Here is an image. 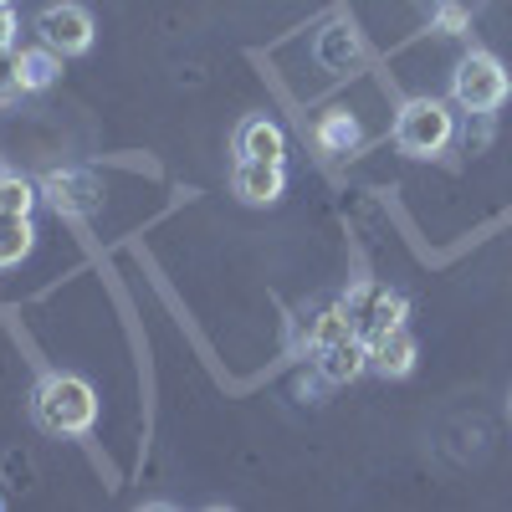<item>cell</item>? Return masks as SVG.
Returning <instances> with one entry per match:
<instances>
[{
  "label": "cell",
  "mask_w": 512,
  "mask_h": 512,
  "mask_svg": "<svg viewBox=\"0 0 512 512\" xmlns=\"http://www.w3.org/2000/svg\"><path fill=\"white\" fill-rule=\"evenodd\" d=\"M31 415L47 436H88L98 425V390L82 374H41L31 390Z\"/></svg>",
  "instance_id": "6da1fadb"
},
{
  "label": "cell",
  "mask_w": 512,
  "mask_h": 512,
  "mask_svg": "<svg viewBox=\"0 0 512 512\" xmlns=\"http://www.w3.org/2000/svg\"><path fill=\"white\" fill-rule=\"evenodd\" d=\"M451 139H456V118L441 98H410L395 113V144L410 159H436V154H446Z\"/></svg>",
  "instance_id": "7a4b0ae2"
},
{
  "label": "cell",
  "mask_w": 512,
  "mask_h": 512,
  "mask_svg": "<svg viewBox=\"0 0 512 512\" xmlns=\"http://www.w3.org/2000/svg\"><path fill=\"white\" fill-rule=\"evenodd\" d=\"M507 93H512V77L492 52H466L451 72V98L466 113H497L507 103Z\"/></svg>",
  "instance_id": "3957f363"
},
{
  "label": "cell",
  "mask_w": 512,
  "mask_h": 512,
  "mask_svg": "<svg viewBox=\"0 0 512 512\" xmlns=\"http://www.w3.org/2000/svg\"><path fill=\"white\" fill-rule=\"evenodd\" d=\"M338 308L349 313L354 333H364V338H374V333H384V328H400V323L410 318L405 292L379 287V282H354V287L344 292V303H338Z\"/></svg>",
  "instance_id": "277c9868"
},
{
  "label": "cell",
  "mask_w": 512,
  "mask_h": 512,
  "mask_svg": "<svg viewBox=\"0 0 512 512\" xmlns=\"http://www.w3.org/2000/svg\"><path fill=\"white\" fill-rule=\"evenodd\" d=\"M31 31L41 36V47H52L62 57H82L93 47V16L72 6V0H62V6H47V11H36Z\"/></svg>",
  "instance_id": "5b68a950"
},
{
  "label": "cell",
  "mask_w": 512,
  "mask_h": 512,
  "mask_svg": "<svg viewBox=\"0 0 512 512\" xmlns=\"http://www.w3.org/2000/svg\"><path fill=\"white\" fill-rule=\"evenodd\" d=\"M313 359H318V374L328 384H349V379H359L369 369V338L364 333H344V338H333V344L313 349Z\"/></svg>",
  "instance_id": "8992f818"
},
{
  "label": "cell",
  "mask_w": 512,
  "mask_h": 512,
  "mask_svg": "<svg viewBox=\"0 0 512 512\" xmlns=\"http://www.w3.org/2000/svg\"><path fill=\"white\" fill-rule=\"evenodd\" d=\"M231 190H236L246 205H272V200H282L287 175H282V164H272V159H236Z\"/></svg>",
  "instance_id": "52a82bcc"
},
{
  "label": "cell",
  "mask_w": 512,
  "mask_h": 512,
  "mask_svg": "<svg viewBox=\"0 0 512 512\" xmlns=\"http://www.w3.org/2000/svg\"><path fill=\"white\" fill-rule=\"evenodd\" d=\"M415 354H420V349H415V338H410L405 323L369 338V369L384 374V379H405V374L415 369Z\"/></svg>",
  "instance_id": "ba28073f"
},
{
  "label": "cell",
  "mask_w": 512,
  "mask_h": 512,
  "mask_svg": "<svg viewBox=\"0 0 512 512\" xmlns=\"http://www.w3.org/2000/svg\"><path fill=\"white\" fill-rule=\"evenodd\" d=\"M313 52H318V62H323L328 72H354V67L364 62V41H359V31H354L349 21H333V26L318 31Z\"/></svg>",
  "instance_id": "9c48e42d"
},
{
  "label": "cell",
  "mask_w": 512,
  "mask_h": 512,
  "mask_svg": "<svg viewBox=\"0 0 512 512\" xmlns=\"http://www.w3.org/2000/svg\"><path fill=\"white\" fill-rule=\"evenodd\" d=\"M236 159H272V164H282L287 159V134L272 118H241V128H236Z\"/></svg>",
  "instance_id": "30bf717a"
},
{
  "label": "cell",
  "mask_w": 512,
  "mask_h": 512,
  "mask_svg": "<svg viewBox=\"0 0 512 512\" xmlns=\"http://www.w3.org/2000/svg\"><path fill=\"white\" fill-rule=\"evenodd\" d=\"M52 195V205L62 210V216H88V210H98V185H93V175H47V185H41Z\"/></svg>",
  "instance_id": "8fae6325"
},
{
  "label": "cell",
  "mask_w": 512,
  "mask_h": 512,
  "mask_svg": "<svg viewBox=\"0 0 512 512\" xmlns=\"http://www.w3.org/2000/svg\"><path fill=\"white\" fill-rule=\"evenodd\" d=\"M36 246V226L31 216H16V210H0V272L21 267Z\"/></svg>",
  "instance_id": "7c38bea8"
},
{
  "label": "cell",
  "mask_w": 512,
  "mask_h": 512,
  "mask_svg": "<svg viewBox=\"0 0 512 512\" xmlns=\"http://www.w3.org/2000/svg\"><path fill=\"white\" fill-rule=\"evenodd\" d=\"M16 67H21V93H47L52 82L62 77V52L26 47V52H16Z\"/></svg>",
  "instance_id": "4fadbf2b"
},
{
  "label": "cell",
  "mask_w": 512,
  "mask_h": 512,
  "mask_svg": "<svg viewBox=\"0 0 512 512\" xmlns=\"http://www.w3.org/2000/svg\"><path fill=\"white\" fill-rule=\"evenodd\" d=\"M318 144H323L328 154H349V149L359 144V123H354L349 113H338V108L323 113V118H318Z\"/></svg>",
  "instance_id": "5bb4252c"
},
{
  "label": "cell",
  "mask_w": 512,
  "mask_h": 512,
  "mask_svg": "<svg viewBox=\"0 0 512 512\" xmlns=\"http://www.w3.org/2000/svg\"><path fill=\"white\" fill-rule=\"evenodd\" d=\"M36 205V185L26 175H16V169L0 164V210H16V216H31Z\"/></svg>",
  "instance_id": "9a60e30c"
},
{
  "label": "cell",
  "mask_w": 512,
  "mask_h": 512,
  "mask_svg": "<svg viewBox=\"0 0 512 512\" xmlns=\"http://www.w3.org/2000/svg\"><path fill=\"white\" fill-rule=\"evenodd\" d=\"M21 93V67H16V52H0V103Z\"/></svg>",
  "instance_id": "2e32d148"
},
{
  "label": "cell",
  "mask_w": 512,
  "mask_h": 512,
  "mask_svg": "<svg viewBox=\"0 0 512 512\" xmlns=\"http://www.w3.org/2000/svg\"><path fill=\"white\" fill-rule=\"evenodd\" d=\"M16 31H21V26H16L11 6H0V52H11V47H16Z\"/></svg>",
  "instance_id": "e0dca14e"
},
{
  "label": "cell",
  "mask_w": 512,
  "mask_h": 512,
  "mask_svg": "<svg viewBox=\"0 0 512 512\" xmlns=\"http://www.w3.org/2000/svg\"><path fill=\"white\" fill-rule=\"evenodd\" d=\"M0 6H11V0H0Z\"/></svg>",
  "instance_id": "ac0fdd59"
}]
</instances>
